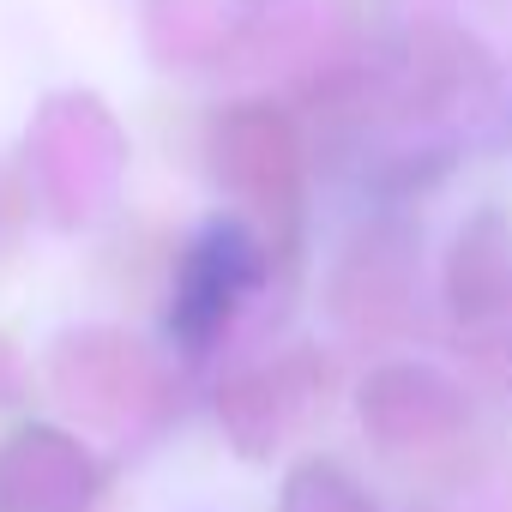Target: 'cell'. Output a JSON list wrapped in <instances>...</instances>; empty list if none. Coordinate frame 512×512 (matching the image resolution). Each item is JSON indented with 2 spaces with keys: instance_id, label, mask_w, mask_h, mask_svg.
<instances>
[{
  "instance_id": "cell-1",
  "label": "cell",
  "mask_w": 512,
  "mask_h": 512,
  "mask_svg": "<svg viewBox=\"0 0 512 512\" xmlns=\"http://www.w3.org/2000/svg\"><path fill=\"white\" fill-rule=\"evenodd\" d=\"M260 278H266L260 235L241 217H205L187 235L175 278H169V338L187 356L211 350L229 332V320L241 314V302L260 290Z\"/></svg>"
}]
</instances>
